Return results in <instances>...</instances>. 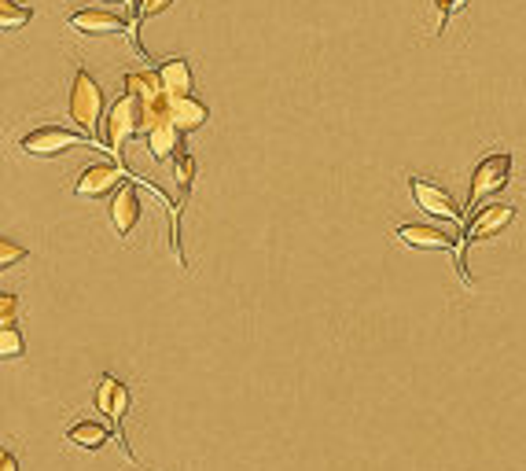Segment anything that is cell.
I'll return each instance as SVG.
<instances>
[{
	"label": "cell",
	"mask_w": 526,
	"mask_h": 471,
	"mask_svg": "<svg viewBox=\"0 0 526 471\" xmlns=\"http://www.w3.org/2000/svg\"><path fill=\"white\" fill-rule=\"evenodd\" d=\"M140 133V100L137 96H118L115 104H111V111L103 115V126H100V137H96V148L111 151L115 159L126 162V155H122V148H126L129 140Z\"/></svg>",
	"instance_id": "obj_1"
},
{
	"label": "cell",
	"mask_w": 526,
	"mask_h": 471,
	"mask_svg": "<svg viewBox=\"0 0 526 471\" xmlns=\"http://www.w3.org/2000/svg\"><path fill=\"white\" fill-rule=\"evenodd\" d=\"M512 221H515L512 203H486V207L475 210V218H471L468 232H464V236H460V243H457V269H460V276H464V288H475V280H471L468 269H464V262H468V247H471V243L497 236V232L508 229Z\"/></svg>",
	"instance_id": "obj_2"
},
{
	"label": "cell",
	"mask_w": 526,
	"mask_h": 471,
	"mask_svg": "<svg viewBox=\"0 0 526 471\" xmlns=\"http://www.w3.org/2000/svg\"><path fill=\"white\" fill-rule=\"evenodd\" d=\"M70 118L81 133L89 137H100L103 126V92L96 85L89 70H74V81H70Z\"/></svg>",
	"instance_id": "obj_3"
},
{
	"label": "cell",
	"mask_w": 526,
	"mask_h": 471,
	"mask_svg": "<svg viewBox=\"0 0 526 471\" xmlns=\"http://www.w3.org/2000/svg\"><path fill=\"white\" fill-rule=\"evenodd\" d=\"M512 181V155H486L471 173V192H468V210L475 214L486 207V199L497 196L504 184Z\"/></svg>",
	"instance_id": "obj_4"
},
{
	"label": "cell",
	"mask_w": 526,
	"mask_h": 471,
	"mask_svg": "<svg viewBox=\"0 0 526 471\" xmlns=\"http://www.w3.org/2000/svg\"><path fill=\"white\" fill-rule=\"evenodd\" d=\"M129 402H133V398H129L126 383H118L115 376H103V383L96 387V409L111 420L115 442L122 446V453L133 460V449H129V442H126V427H122V420H126V413H129Z\"/></svg>",
	"instance_id": "obj_5"
},
{
	"label": "cell",
	"mask_w": 526,
	"mask_h": 471,
	"mask_svg": "<svg viewBox=\"0 0 526 471\" xmlns=\"http://www.w3.org/2000/svg\"><path fill=\"white\" fill-rule=\"evenodd\" d=\"M78 144H89V137H81V133H70V129H56V126H45V129H34V133H26L19 140V148L26 155H34V159H56L63 151L78 148ZM92 148V144H89Z\"/></svg>",
	"instance_id": "obj_6"
},
{
	"label": "cell",
	"mask_w": 526,
	"mask_h": 471,
	"mask_svg": "<svg viewBox=\"0 0 526 471\" xmlns=\"http://www.w3.org/2000/svg\"><path fill=\"white\" fill-rule=\"evenodd\" d=\"M412 188V199H416V207L424 210V214H431V218H442V221H464V210L457 207V199L449 196L442 184H431L424 181V177H412L409 181Z\"/></svg>",
	"instance_id": "obj_7"
},
{
	"label": "cell",
	"mask_w": 526,
	"mask_h": 471,
	"mask_svg": "<svg viewBox=\"0 0 526 471\" xmlns=\"http://www.w3.org/2000/svg\"><path fill=\"white\" fill-rule=\"evenodd\" d=\"M126 184V170L115 166V162H100V166H89V170L81 173L78 184H74V196L81 199H103L118 192Z\"/></svg>",
	"instance_id": "obj_8"
},
{
	"label": "cell",
	"mask_w": 526,
	"mask_h": 471,
	"mask_svg": "<svg viewBox=\"0 0 526 471\" xmlns=\"http://www.w3.org/2000/svg\"><path fill=\"white\" fill-rule=\"evenodd\" d=\"M166 118H170L177 129H184V133H195V129L206 126L210 111H206L203 100H195L192 92H184V96H170V92H166Z\"/></svg>",
	"instance_id": "obj_9"
},
{
	"label": "cell",
	"mask_w": 526,
	"mask_h": 471,
	"mask_svg": "<svg viewBox=\"0 0 526 471\" xmlns=\"http://www.w3.org/2000/svg\"><path fill=\"white\" fill-rule=\"evenodd\" d=\"M111 221H115V229L122 240H129V232L137 229L140 221V192L137 184L126 181L122 188H118L115 196H111Z\"/></svg>",
	"instance_id": "obj_10"
},
{
	"label": "cell",
	"mask_w": 526,
	"mask_h": 471,
	"mask_svg": "<svg viewBox=\"0 0 526 471\" xmlns=\"http://www.w3.org/2000/svg\"><path fill=\"white\" fill-rule=\"evenodd\" d=\"M70 26L78 30V34H126L129 26L126 19L118 12H103V8H85V12H74L70 15Z\"/></svg>",
	"instance_id": "obj_11"
},
{
	"label": "cell",
	"mask_w": 526,
	"mask_h": 471,
	"mask_svg": "<svg viewBox=\"0 0 526 471\" xmlns=\"http://www.w3.org/2000/svg\"><path fill=\"white\" fill-rule=\"evenodd\" d=\"M144 140H148L151 155H155L159 162L177 159V155H181V144H184V129H177L170 118L162 115L159 122H155V126L144 133Z\"/></svg>",
	"instance_id": "obj_12"
},
{
	"label": "cell",
	"mask_w": 526,
	"mask_h": 471,
	"mask_svg": "<svg viewBox=\"0 0 526 471\" xmlns=\"http://www.w3.org/2000/svg\"><path fill=\"white\" fill-rule=\"evenodd\" d=\"M398 240L405 243V247H416V251H453V247H457L453 236L435 229V225H401Z\"/></svg>",
	"instance_id": "obj_13"
},
{
	"label": "cell",
	"mask_w": 526,
	"mask_h": 471,
	"mask_svg": "<svg viewBox=\"0 0 526 471\" xmlns=\"http://www.w3.org/2000/svg\"><path fill=\"white\" fill-rule=\"evenodd\" d=\"M122 85H126L129 96H137L140 104H155V100L166 96V85H162L159 70H155V74H148V70H140V74H126Z\"/></svg>",
	"instance_id": "obj_14"
},
{
	"label": "cell",
	"mask_w": 526,
	"mask_h": 471,
	"mask_svg": "<svg viewBox=\"0 0 526 471\" xmlns=\"http://www.w3.org/2000/svg\"><path fill=\"white\" fill-rule=\"evenodd\" d=\"M159 78H162V85H166L170 96H184V92H192V67H188L181 56L166 59V63L159 67Z\"/></svg>",
	"instance_id": "obj_15"
},
{
	"label": "cell",
	"mask_w": 526,
	"mask_h": 471,
	"mask_svg": "<svg viewBox=\"0 0 526 471\" xmlns=\"http://www.w3.org/2000/svg\"><path fill=\"white\" fill-rule=\"evenodd\" d=\"M115 438V431H107L103 424H92V420H85V424H74L67 431V442L78 449H103L107 442Z\"/></svg>",
	"instance_id": "obj_16"
},
{
	"label": "cell",
	"mask_w": 526,
	"mask_h": 471,
	"mask_svg": "<svg viewBox=\"0 0 526 471\" xmlns=\"http://www.w3.org/2000/svg\"><path fill=\"white\" fill-rule=\"evenodd\" d=\"M173 181H177V210H181V203L188 199V192H192V181H195V159L192 155H177V166H173Z\"/></svg>",
	"instance_id": "obj_17"
},
{
	"label": "cell",
	"mask_w": 526,
	"mask_h": 471,
	"mask_svg": "<svg viewBox=\"0 0 526 471\" xmlns=\"http://www.w3.org/2000/svg\"><path fill=\"white\" fill-rule=\"evenodd\" d=\"M30 19H34L30 8H19L12 0H0V26H4V30H23Z\"/></svg>",
	"instance_id": "obj_18"
},
{
	"label": "cell",
	"mask_w": 526,
	"mask_h": 471,
	"mask_svg": "<svg viewBox=\"0 0 526 471\" xmlns=\"http://www.w3.org/2000/svg\"><path fill=\"white\" fill-rule=\"evenodd\" d=\"M170 4H173V0H137V19H133V30H129V34H133V45H137V30H140V23H144V19H151V15L166 12ZM137 52H140V56H144V48H140V45H137Z\"/></svg>",
	"instance_id": "obj_19"
},
{
	"label": "cell",
	"mask_w": 526,
	"mask_h": 471,
	"mask_svg": "<svg viewBox=\"0 0 526 471\" xmlns=\"http://www.w3.org/2000/svg\"><path fill=\"white\" fill-rule=\"evenodd\" d=\"M23 335L15 324H0V357H23Z\"/></svg>",
	"instance_id": "obj_20"
},
{
	"label": "cell",
	"mask_w": 526,
	"mask_h": 471,
	"mask_svg": "<svg viewBox=\"0 0 526 471\" xmlns=\"http://www.w3.org/2000/svg\"><path fill=\"white\" fill-rule=\"evenodd\" d=\"M26 262V251L23 247H15L12 240H0V269H12V265Z\"/></svg>",
	"instance_id": "obj_21"
},
{
	"label": "cell",
	"mask_w": 526,
	"mask_h": 471,
	"mask_svg": "<svg viewBox=\"0 0 526 471\" xmlns=\"http://www.w3.org/2000/svg\"><path fill=\"white\" fill-rule=\"evenodd\" d=\"M15 317H19V302L12 291H4L0 295V324H15Z\"/></svg>",
	"instance_id": "obj_22"
},
{
	"label": "cell",
	"mask_w": 526,
	"mask_h": 471,
	"mask_svg": "<svg viewBox=\"0 0 526 471\" xmlns=\"http://www.w3.org/2000/svg\"><path fill=\"white\" fill-rule=\"evenodd\" d=\"M0 471H19V460H15V453H0Z\"/></svg>",
	"instance_id": "obj_23"
}]
</instances>
